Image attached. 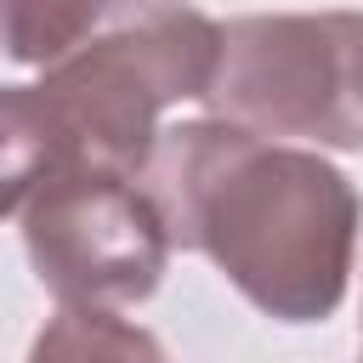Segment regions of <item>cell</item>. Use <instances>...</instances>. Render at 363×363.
I'll return each instance as SVG.
<instances>
[{"instance_id": "6da1fadb", "label": "cell", "mask_w": 363, "mask_h": 363, "mask_svg": "<svg viewBox=\"0 0 363 363\" xmlns=\"http://www.w3.org/2000/svg\"><path fill=\"white\" fill-rule=\"evenodd\" d=\"M136 182L170 244L204 250L267 318L318 323L340 306L363 204L329 159L210 113L159 130Z\"/></svg>"}, {"instance_id": "7a4b0ae2", "label": "cell", "mask_w": 363, "mask_h": 363, "mask_svg": "<svg viewBox=\"0 0 363 363\" xmlns=\"http://www.w3.org/2000/svg\"><path fill=\"white\" fill-rule=\"evenodd\" d=\"M221 23L187 0H108L91 34L45 62V102L62 125L68 159L136 176L153 153L159 113L204 96Z\"/></svg>"}, {"instance_id": "3957f363", "label": "cell", "mask_w": 363, "mask_h": 363, "mask_svg": "<svg viewBox=\"0 0 363 363\" xmlns=\"http://www.w3.org/2000/svg\"><path fill=\"white\" fill-rule=\"evenodd\" d=\"M199 102L255 136L363 153V11L227 23Z\"/></svg>"}, {"instance_id": "277c9868", "label": "cell", "mask_w": 363, "mask_h": 363, "mask_svg": "<svg viewBox=\"0 0 363 363\" xmlns=\"http://www.w3.org/2000/svg\"><path fill=\"white\" fill-rule=\"evenodd\" d=\"M23 244L40 284L62 306H130L159 289L170 233L136 176L68 159L34 193Z\"/></svg>"}, {"instance_id": "5b68a950", "label": "cell", "mask_w": 363, "mask_h": 363, "mask_svg": "<svg viewBox=\"0 0 363 363\" xmlns=\"http://www.w3.org/2000/svg\"><path fill=\"white\" fill-rule=\"evenodd\" d=\"M68 164L62 125L40 85H0V216L28 204V193Z\"/></svg>"}, {"instance_id": "8992f818", "label": "cell", "mask_w": 363, "mask_h": 363, "mask_svg": "<svg viewBox=\"0 0 363 363\" xmlns=\"http://www.w3.org/2000/svg\"><path fill=\"white\" fill-rule=\"evenodd\" d=\"M102 6L108 0H0V51L45 68L79 34H91Z\"/></svg>"}]
</instances>
